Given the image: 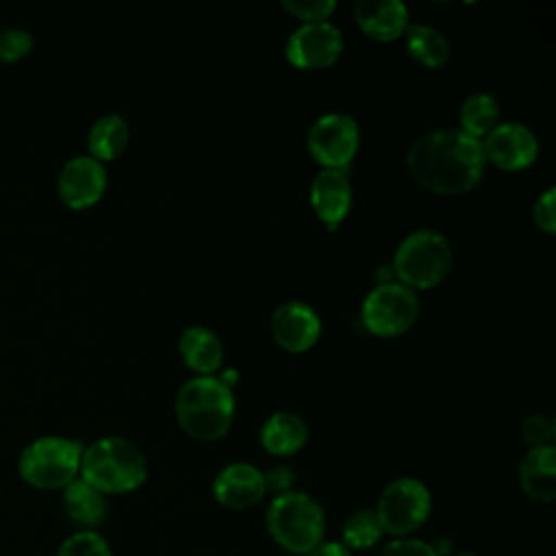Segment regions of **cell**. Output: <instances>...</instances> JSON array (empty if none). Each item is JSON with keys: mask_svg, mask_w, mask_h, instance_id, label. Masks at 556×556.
Returning a JSON list of instances; mask_svg holds the SVG:
<instances>
[{"mask_svg": "<svg viewBox=\"0 0 556 556\" xmlns=\"http://www.w3.org/2000/svg\"><path fill=\"white\" fill-rule=\"evenodd\" d=\"M482 141L460 128H437L417 137L406 154L410 176L426 191L456 195L473 189L484 172Z\"/></svg>", "mask_w": 556, "mask_h": 556, "instance_id": "6da1fadb", "label": "cell"}, {"mask_svg": "<svg viewBox=\"0 0 556 556\" xmlns=\"http://www.w3.org/2000/svg\"><path fill=\"white\" fill-rule=\"evenodd\" d=\"M176 417L185 434L195 441L222 439L235 417L232 389L217 376H195L176 395Z\"/></svg>", "mask_w": 556, "mask_h": 556, "instance_id": "7a4b0ae2", "label": "cell"}, {"mask_svg": "<svg viewBox=\"0 0 556 556\" xmlns=\"http://www.w3.org/2000/svg\"><path fill=\"white\" fill-rule=\"evenodd\" d=\"M78 473L102 495H117L130 493L146 482L148 463L132 441L102 437L83 450Z\"/></svg>", "mask_w": 556, "mask_h": 556, "instance_id": "3957f363", "label": "cell"}, {"mask_svg": "<svg viewBox=\"0 0 556 556\" xmlns=\"http://www.w3.org/2000/svg\"><path fill=\"white\" fill-rule=\"evenodd\" d=\"M265 526L278 547L306 556L326 534V515L319 502L304 491L274 495L265 513Z\"/></svg>", "mask_w": 556, "mask_h": 556, "instance_id": "277c9868", "label": "cell"}, {"mask_svg": "<svg viewBox=\"0 0 556 556\" xmlns=\"http://www.w3.org/2000/svg\"><path fill=\"white\" fill-rule=\"evenodd\" d=\"M452 269L450 241L437 230L410 232L393 254V274L408 289H430Z\"/></svg>", "mask_w": 556, "mask_h": 556, "instance_id": "5b68a950", "label": "cell"}, {"mask_svg": "<svg viewBox=\"0 0 556 556\" xmlns=\"http://www.w3.org/2000/svg\"><path fill=\"white\" fill-rule=\"evenodd\" d=\"M83 445L65 437H41L28 443L17 460L24 482L35 489H65L80 471Z\"/></svg>", "mask_w": 556, "mask_h": 556, "instance_id": "8992f818", "label": "cell"}, {"mask_svg": "<svg viewBox=\"0 0 556 556\" xmlns=\"http://www.w3.org/2000/svg\"><path fill=\"white\" fill-rule=\"evenodd\" d=\"M432 497L428 486L417 478H397L389 482L378 502H376V517L382 526V532L391 534L393 539H404L417 532L430 517Z\"/></svg>", "mask_w": 556, "mask_h": 556, "instance_id": "52a82bcc", "label": "cell"}, {"mask_svg": "<svg viewBox=\"0 0 556 556\" xmlns=\"http://www.w3.org/2000/svg\"><path fill=\"white\" fill-rule=\"evenodd\" d=\"M417 315L419 300L415 291L393 280L374 287L361 306L363 324L376 337L404 334L417 321Z\"/></svg>", "mask_w": 556, "mask_h": 556, "instance_id": "ba28073f", "label": "cell"}, {"mask_svg": "<svg viewBox=\"0 0 556 556\" xmlns=\"http://www.w3.org/2000/svg\"><path fill=\"white\" fill-rule=\"evenodd\" d=\"M306 148L324 169H343L358 150V124L348 113H326L308 128Z\"/></svg>", "mask_w": 556, "mask_h": 556, "instance_id": "9c48e42d", "label": "cell"}, {"mask_svg": "<svg viewBox=\"0 0 556 556\" xmlns=\"http://www.w3.org/2000/svg\"><path fill=\"white\" fill-rule=\"evenodd\" d=\"M343 50L341 30L330 22H313L298 26L285 46L289 63L298 70L330 67Z\"/></svg>", "mask_w": 556, "mask_h": 556, "instance_id": "30bf717a", "label": "cell"}, {"mask_svg": "<svg viewBox=\"0 0 556 556\" xmlns=\"http://www.w3.org/2000/svg\"><path fill=\"white\" fill-rule=\"evenodd\" d=\"M484 159L506 172H517L532 165L539 156L534 132L519 122H500L482 141Z\"/></svg>", "mask_w": 556, "mask_h": 556, "instance_id": "8fae6325", "label": "cell"}, {"mask_svg": "<svg viewBox=\"0 0 556 556\" xmlns=\"http://www.w3.org/2000/svg\"><path fill=\"white\" fill-rule=\"evenodd\" d=\"M269 328L278 348L291 354H302L311 350L321 334V321L315 308L298 300L280 304L271 313Z\"/></svg>", "mask_w": 556, "mask_h": 556, "instance_id": "7c38bea8", "label": "cell"}, {"mask_svg": "<svg viewBox=\"0 0 556 556\" xmlns=\"http://www.w3.org/2000/svg\"><path fill=\"white\" fill-rule=\"evenodd\" d=\"M56 189L70 208H87L102 198L106 189V169L89 154L74 156L61 167Z\"/></svg>", "mask_w": 556, "mask_h": 556, "instance_id": "4fadbf2b", "label": "cell"}, {"mask_svg": "<svg viewBox=\"0 0 556 556\" xmlns=\"http://www.w3.org/2000/svg\"><path fill=\"white\" fill-rule=\"evenodd\" d=\"M265 493L263 471L250 463H230L222 467L213 480V497L228 510L252 508Z\"/></svg>", "mask_w": 556, "mask_h": 556, "instance_id": "5bb4252c", "label": "cell"}, {"mask_svg": "<svg viewBox=\"0 0 556 556\" xmlns=\"http://www.w3.org/2000/svg\"><path fill=\"white\" fill-rule=\"evenodd\" d=\"M352 204V182L345 169H321L311 182V206L317 217L334 230Z\"/></svg>", "mask_w": 556, "mask_h": 556, "instance_id": "9a60e30c", "label": "cell"}, {"mask_svg": "<svg viewBox=\"0 0 556 556\" xmlns=\"http://www.w3.org/2000/svg\"><path fill=\"white\" fill-rule=\"evenodd\" d=\"M354 20L376 41H393L408 28V9L400 0H358Z\"/></svg>", "mask_w": 556, "mask_h": 556, "instance_id": "2e32d148", "label": "cell"}, {"mask_svg": "<svg viewBox=\"0 0 556 556\" xmlns=\"http://www.w3.org/2000/svg\"><path fill=\"white\" fill-rule=\"evenodd\" d=\"M519 484L523 493L541 504L556 497V447H530L519 463Z\"/></svg>", "mask_w": 556, "mask_h": 556, "instance_id": "e0dca14e", "label": "cell"}, {"mask_svg": "<svg viewBox=\"0 0 556 556\" xmlns=\"http://www.w3.org/2000/svg\"><path fill=\"white\" fill-rule=\"evenodd\" d=\"M178 350L189 369L198 376H213L224 363V345L206 326H189L178 339Z\"/></svg>", "mask_w": 556, "mask_h": 556, "instance_id": "ac0fdd59", "label": "cell"}, {"mask_svg": "<svg viewBox=\"0 0 556 556\" xmlns=\"http://www.w3.org/2000/svg\"><path fill=\"white\" fill-rule=\"evenodd\" d=\"M308 428L298 413L276 410L261 426V445L274 456H293L304 447Z\"/></svg>", "mask_w": 556, "mask_h": 556, "instance_id": "d6986e66", "label": "cell"}, {"mask_svg": "<svg viewBox=\"0 0 556 556\" xmlns=\"http://www.w3.org/2000/svg\"><path fill=\"white\" fill-rule=\"evenodd\" d=\"M63 508L67 517L83 526L85 530H91L100 526L106 517V500L104 495L93 489L89 482L83 478H74L65 489H63Z\"/></svg>", "mask_w": 556, "mask_h": 556, "instance_id": "ffe728a7", "label": "cell"}, {"mask_svg": "<svg viewBox=\"0 0 556 556\" xmlns=\"http://www.w3.org/2000/svg\"><path fill=\"white\" fill-rule=\"evenodd\" d=\"M128 139H130V130L122 115H117V113L102 115L93 122L89 137H87L89 156H93L100 163L113 161L126 150Z\"/></svg>", "mask_w": 556, "mask_h": 556, "instance_id": "44dd1931", "label": "cell"}, {"mask_svg": "<svg viewBox=\"0 0 556 556\" xmlns=\"http://www.w3.org/2000/svg\"><path fill=\"white\" fill-rule=\"evenodd\" d=\"M406 50L424 67H441L450 59V43L441 30L428 24H408Z\"/></svg>", "mask_w": 556, "mask_h": 556, "instance_id": "7402d4cb", "label": "cell"}, {"mask_svg": "<svg viewBox=\"0 0 556 556\" xmlns=\"http://www.w3.org/2000/svg\"><path fill=\"white\" fill-rule=\"evenodd\" d=\"M458 122L463 132L482 141L500 124V102L491 93H471L460 104Z\"/></svg>", "mask_w": 556, "mask_h": 556, "instance_id": "603a6c76", "label": "cell"}, {"mask_svg": "<svg viewBox=\"0 0 556 556\" xmlns=\"http://www.w3.org/2000/svg\"><path fill=\"white\" fill-rule=\"evenodd\" d=\"M382 526L374 513V508H358L354 510L341 530V543L352 552H363V549H371L380 543L382 539Z\"/></svg>", "mask_w": 556, "mask_h": 556, "instance_id": "cb8c5ba5", "label": "cell"}, {"mask_svg": "<svg viewBox=\"0 0 556 556\" xmlns=\"http://www.w3.org/2000/svg\"><path fill=\"white\" fill-rule=\"evenodd\" d=\"M56 556H113V554L104 536H100L93 530H80L70 534L61 543Z\"/></svg>", "mask_w": 556, "mask_h": 556, "instance_id": "d4e9b609", "label": "cell"}, {"mask_svg": "<svg viewBox=\"0 0 556 556\" xmlns=\"http://www.w3.org/2000/svg\"><path fill=\"white\" fill-rule=\"evenodd\" d=\"M282 7L291 15H295L302 24H313V22H328L337 4L332 0H285Z\"/></svg>", "mask_w": 556, "mask_h": 556, "instance_id": "484cf974", "label": "cell"}, {"mask_svg": "<svg viewBox=\"0 0 556 556\" xmlns=\"http://www.w3.org/2000/svg\"><path fill=\"white\" fill-rule=\"evenodd\" d=\"M521 439L530 447H545L554 441V421L543 413H532L521 424Z\"/></svg>", "mask_w": 556, "mask_h": 556, "instance_id": "4316f807", "label": "cell"}, {"mask_svg": "<svg viewBox=\"0 0 556 556\" xmlns=\"http://www.w3.org/2000/svg\"><path fill=\"white\" fill-rule=\"evenodd\" d=\"M33 50V35L24 28H4L0 30V61L24 59Z\"/></svg>", "mask_w": 556, "mask_h": 556, "instance_id": "83f0119b", "label": "cell"}, {"mask_svg": "<svg viewBox=\"0 0 556 556\" xmlns=\"http://www.w3.org/2000/svg\"><path fill=\"white\" fill-rule=\"evenodd\" d=\"M380 556H441L437 552L434 545L421 541V539H413V536H404V539H393L389 541L382 549Z\"/></svg>", "mask_w": 556, "mask_h": 556, "instance_id": "f1b7e54d", "label": "cell"}, {"mask_svg": "<svg viewBox=\"0 0 556 556\" xmlns=\"http://www.w3.org/2000/svg\"><path fill=\"white\" fill-rule=\"evenodd\" d=\"M532 219L536 224L539 230L547 232V235H554L556 232V213H554V187L545 189L534 206H532Z\"/></svg>", "mask_w": 556, "mask_h": 556, "instance_id": "f546056e", "label": "cell"}, {"mask_svg": "<svg viewBox=\"0 0 556 556\" xmlns=\"http://www.w3.org/2000/svg\"><path fill=\"white\" fill-rule=\"evenodd\" d=\"M263 480H265V491L280 495V493L293 491L295 471L289 465H274L267 471H263Z\"/></svg>", "mask_w": 556, "mask_h": 556, "instance_id": "4dcf8cb0", "label": "cell"}, {"mask_svg": "<svg viewBox=\"0 0 556 556\" xmlns=\"http://www.w3.org/2000/svg\"><path fill=\"white\" fill-rule=\"evenodd\" d=\"M306 556H352V552L341 541H321Z\"/></svg>", "mask_w": 556, "mask_h": 556, "instance_id": "1f68e13d", "label": "cell"}, {"mask_svg": "<svg viewBox=\"0 0 556 556\" xmlns=\"http://www.w3.org/2000/svg\"><path fill=\"white\" fill-rule=\"evenodd\" d=\"M454 556H476V554H467V552H463V554H454Z\"/></svg>", "mask_w": 556, "mask_h": 556, "instance_id": "d6a6232c", "label": "cell"}]
</instances>
